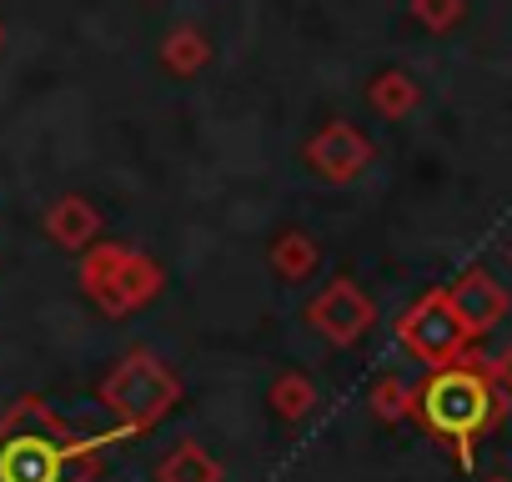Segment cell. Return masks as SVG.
Segmentation results:
<instances>
[{
	"instance_id": "6da1fadb",
	"label": "cell",
	"mask_w": 512,
	"mask_h": 482,
	"mask_svg": "<svg viewBox=\"0 0 512 482\" xmlns=\"http://www.w3.org/2000/svg\"><path fill=\"white\" fill-rule=\"evenodd\" d=\"M116 432L71 427L46 397L26 392L0 412V482H96Z\"/></svg>"
},
{
	"instance_id": "30bf717a",
	"label": "cell",
	"mask_w": 512,
	"mask_h": 482,
	"mask_svg": "<svg viewBox=\"0 0 512 482\" xmlns=\"http://www.w3.org/2000/svg\"><path fill=\"white\" fill-rule=\"evenodd\" d=\"M267 262H272V272H277L282 282L297 287V282L317 277V267H322V241H317L312 231H302V226H287V231L272 236Z\"/></svg>"
},
{
	"instance_id": "2e32d148",
	"label": "cell",
	"mask_w": 512,
	"mask_h": 482,
	"mask_svg": "<svg viewBox=\"0 0 512 482\" xmlns=\"http://www.w3.org/2000/svg\"><path fill=\"white\" fill-rule=\"evenodd\" d=\"M412 16L427 26V31H452L462 21V0H412Z\"/></svg>"
},
{
	"instance_id": "d6986e66",
	"label": "cell",
	"mask_w": 512,
	"mask_h": 482,
	"mask_svg": "<svg viewBox=\"0 0 512 482\" xmlns=\"http://www.w3.org/2000/svg\"><path fill=\"white\" fill-rule=\"evenodd\" d=\"M0 51H6V21H0Z\"/></svg>"
},
{
	"instance_id": "3957f363",
	"label": "cell",
	"mask_w": 512,
	"mask_h": 482,
	"mask_svg": "<svg viewBox=\"0 0 512 482\" xmlns=\"http://www.w3.org/2000/svg\"><path fill=\"white\" fill-rule=\"evenodd\" d=\"M181 377H176V367L156 352V347H126L116 362H111V372L96 382V402L111 412V432L121 437V442H131V437H146V432H156L176 407H181Z\"/></svg>"
},
{
	"instance_id": "7a4b0ae2",
	"label": "cell",
	"mask_w": 512,
	"mask_h": 482,
	"mask_svg": "<svg viewBox=\"0 0 512 482\" xmlns=\"http://www.w3.org/2000/svg\"><path fill=\"white\" fill-rule=\"evenodd\" d=\"M507 392L492 377V362L477 357L472 347L447 362L432 367L422 377V387H412V417L422 422L427 437H437V447H447L457 457V467L472 472L477 462V442L487 432H497L507 422Z\"/></svg>"
},
{
	"instance_id": "4fadbf2b",
	"label": "cell",
	"mask_w": 512,
	"mask_h": 482,
	"mask_svg": "<svg viewBox=\"0 0 512 482\" xmlns=\"http://www.w3.org/2000/svg\"><path fill=\"white\" fill-rule=\"evenodd\" d=\"M367 101H372V111H377V116L402 121V116H412V111L422 106V86H417L407 71H382V76H372Z\"/></svg>"
},
{
	"instance_id": "52a82bcc",
	"label": "cell",
	"mask_w": 512,
	"mask_h": 482,
	"mask_svg": "<svg viewBox=\"0 0 512 482\" xmlns=\"http://www.w3.org/2000/svg\"><path fill=\"white\" fill-rule=\"evenodd\" d=\"M372 141H367V131H357L352 121H327V126H317L312 136H307V146H302V161L322 176V181H332V186H352L357 176H367V166H372Z\"/></svg>"
},
{
	"instance_id": "8fae6325",
	"label": "cell",
	"mask_w": 512,
	"mask_h": 482,
	"mask_svg": "<svg viewBox=\"0 0 512 482\" xmlns=\"http://www.w3.org/2000/svg\"><path fill=\"white\" fill-rule=\"evenodd\" d=\"M156 61H161V71H171V76L191 81L196 71H206V66H211V36H206L201 26L181 21V26H171V31L161 36Z\"/></svg>"
},
{
	"instance_id": "ba28073f",
	"label": "cell",
	"mask_w": 512,
	"mask_h": 482,
	"mask_svg": "<svg viewBox=\"0 0 512 482\" xmlns=\"http://www.w3.org/2000/svg\"><path fill=\"white\" fill-rule=\"evenodd\" d=\"M447 292V307H452V317L462 322V332L477 342V337H487L507 312H512V297L502 292V282L487 272V267H467V272H457V282L452 287H442Z\"/></svg>"
},
{
	"instance_id": "8992f818",
	"label": "cell",
	"mask_w": 512,
	"mask_h": 482,
	"mask_svg": "<svg viewBox=\"0 0 512 482\" xmlns=\"http://www.w3.org/2000/svg\"><path fill=\"white\" fill-rule=\"evenodd\" d=\"M307 327L332 342V347H357L372 327H377V302L352 282V277H332L312 302H307Z\"/></svg>"
},
{
	"instance_id": "9c48e42d",
	"label": "cell",
	"mask_w": 512,
	"mask_h": 482,
	"mask_svg": "<svg viewBox=\"0 0 512 482\" xmlns=\"http://www.w3.org/2000/svg\"><path fill=\"white\" fill-rule=\"evenodd\" d=\"M46 236L56 241L61 252H71V257H81L86 247H96L101 241V226H106V216H101V206L91 201V196H81V191H66V196H56L51 206H46Z\"/></svg>"
},
{
	"instance_id": "ac0fdd59",
	"label": "cell",
	"mask_w": 512,
	"mask_h": 482,
	"mask_svg": "<svg viewBox=\"0 0 512 482\" xmlns=\"http://www.w3.org/2000/svg\"><path fill=\"white\" fill-rule=\"evenodd\" d=\"M482 482H512V477H507V472H487Z\"/></svg>"
},
{
	"instance_id": "7c38bea8",
	"label": "cell",
	"mask_w": 512,
	"mask_h": 482,
	"mask_svg": "<svg viewBox=\"0 0 512 482\" xmlns=\"http://www.w3.org/2000/svg\"><path fill=\"white\" fill-rule=\"evenodd\" d=\"M156 482H226V467L216 462V452L206 442L186 437L156 462Z\"/></svg>"
},
{
	"instance_id": "5b68a950",
	"label": "cell",
	"mask_w": 512,
	"mask_h": 482,
	"mask_svg": "<svg viewBox=\"0 0 512 482\" xmlns=\"http://www.w3.org/2000/svg\"><path fill=\"white\" fill-rule=\"evenodd\" d=\"M397 342L417 357V362H427V372L432 367H447V362H457L467 347H472V337L462 332V322L452 317V307H447V292L437 287V292H422L402 317H397Z\"/></svg>"
},
{
	"instance_id": "9a60e30c",
	"label": "cell",
	"mask_w": 512,
	"mask_h": 482,
	"mask_svg": "<svg viewBox=\"0 0 512 482\" xmlns=\"http://www.w3.org/2000/svg\"><path fill=\"white\" fill-rule=\"evenodd\" d=\"M367 407H372V417L377 422H407L412 417V382H402L397 372H387V377H377L372 382V392H367Z\"/></svg>"
},
{
	"instance_id": "ffe728a7",
	"label": "cell",
	"mask_w": 512,
	"mask_h": 482,
	"mask_svg": "<svg viewBox=\"0 0 512 482\" xmlns=\"http://www.w3.org/2000/svg\"><path fill=\"white\" fill-rule=\"evenodd\" d=\"M507 262H512V241H507Z\"/></svg>"
},
{
	"instance_id": "277c9868",
	"label": "cell",
	"mask_w": 512,
	"mask_h": 482,
	"mask_svg": "<svg viewBox=\"0 0 512 482\" xmlns=\"http://www.w3.org/2000/svg\"><path fill=\"white\" fill-rule=\"evenodd\" d=\"M76 282L96 302V312L121 322V317L151 307L166 292V267L151 252L126 247V241H96V247H86L81 262H76Z\"/></svg>"
},
{
	"instance_id": "5bb4252c",
	"label": "cell",
	"mask_w": 512,
	"mask_h": 482,
	"mask_svg": "<svg viewBox=\"0 0 512 482\" xmlns=\"http://www.w3.org/2000/svg\"><path fill=\"white\" fill-rule=\"evenodd\" d=\"M267 407L282 422H302V417L317 412V382L307 372H277L272 387H267Z\"/></svg>"
},
{
	"instance_id": "e0dca14e",
	"label": "cell",
	"mask_w": 512,
	"mask_h": 482,
	"mask_svg": "<svg viewBox=\"0 0 512 482\" xmlns=\"http://www.w3.org/2000/svg\"><path fill=\"white\" fill-rule=\"evenodd\" d=\"M492 377H497V387H502V392L512 397V342H507V347H502V352L492 357Z\"/></svg>"
}]
</instances>
